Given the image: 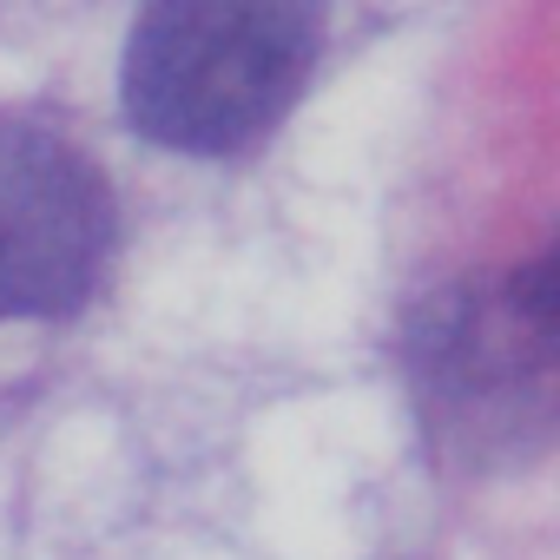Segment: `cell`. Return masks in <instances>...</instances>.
Listing matches in <instances>:
<instances>
[{"mask_svg":"<svg viewBox=\"0 0 560 560\" xmlns=\"http://www.w3.org/2000/svg\"><path fill=\"white\" fill-rule=\"evenodd\" d=\"M324 0H145L126 40V119L172 152H244L311 86Z\"/></svg>","mask_w":560,"mask_h":560,"instance_id":"1","label":"cell"},{"mask_svg":"<svg viewBox=\"0 0 560 560\" xmlns=\"http://www.w3.org/2000/svg\"><path fill=\"white\" fill-rule=\"evenodd\" d=\"M106 250L113 191L100 165L54 126L0 113V330L80 311Z\"/></svg>","mask_w":560,"mask_h":560,"instance_id":"2","label":"cell"},{"mask_svg":"<svg viewBox=\"0 0 560 560\" xmlns=\"http://www.w3.org/2000/svg\"><path fill=\"white\" fill-rule=\"evenodd\" d=\"M553 363V270L527 264L488 298H448L422 324V389L435 429L462 442H508L514 429H547Z\"/></svg>","mask_w":560,"mask_h":560,"instance_id":"3","label":"cell"}]
</instances>
